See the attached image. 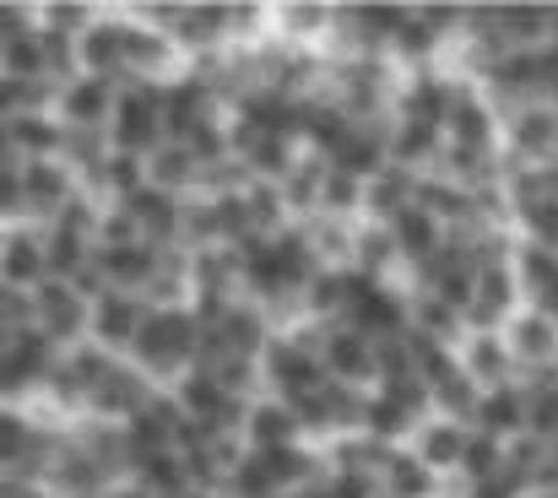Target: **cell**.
Returning <instances> with one entry per match:
<instances>
[{"label": "cell", "mask_w": 558, "mask_h": 498, "mask_svg": "<svg viewBox=\"0 0 558 498\" xmlns=\"http://www.w3.org/2000/svg\"><path fill=\"white\" fill-rule=\"evenodd\" d=\"M195 352H201V320L190 315V304L185 309H153L142 336H136V347H131V363L158 390H169L195 368Z\"/></svg>", "instance_id": "1"}, {"label": "cell", "mask_w": 558, "mask_h": 498, "mask_svg": "<svg viewBox=\"0 0 558 498\" xmlns=\"http://www.w3.org/2000/svg\"><path fill=\"white\" fill-rule=\"evenodd\" d=\"M320 341H326V326H315V320H299V326L271 336V347L260 352V379H266V390L282 396V401H299V396L320 390V385H326Z\"/></svg>", "instance_id": "2"}, {"label": "cell", "mask_w": 558, "mask_h": 498, "mask_svg": "<svg viewBox=\"0 0 558 498\" xmlns=\"http://www.w3.org/2000/svg\"><path fill=\"white\" fill-rule=\"evenodd\" d=\"M109 142H114V153L153 158L169 142V131H163V87H153V82H120Z\"/></svg>", "instance_id": "3"}, {"label": "cell", "mask_w": 558, "mask_h": 498, "mask_svg": "<svg viewBox=\"0 0 558 498\" xmlns=\"http://www.w3.org/2000/svg\"><path fill=\"white\" fill-rule=\"evenodd\" d=\"M33 326L49 336L60 352L82 347L87 341V326H93V299L65 282V277H49L44 288H33Z\"/></svg>", "instance_id": "4"}, {"label": "cell", "mask_w": 558, "mask_h": 498, "mask_svg": "<svg viewBox=\"0 0 558 498\" xmlns=\"http://www.w3.org/2000/svg\"><path fill=\"white\" fill-rule=\"evenodd\" d=\"M499 153L505 168H543L558 158V109L554 104H526L505 114L499 125Z\"/></svg>", "instance_id": "5"}, {"label": "cell", "mask_w": 558, "mask_h": 498, "mask_svg": "<svg viewBox=\"0 0 558 498\" xmlns=\"http://www.w3.org/2000/svg\"><path fill=\"white\" fill-rule=\"evenodd\" d=\"M120 5H125V0H120ZM180 71H185L180 44L125 11V76H120V82H153V87H163V82H174Z\"/></svg>", "instance_id": "6"}, {"label": "cell", "mask_w": 558, "mask_h": 498, "mask_svg": "<svg viewBox=\"0 0 558 498\" xmlns=\"http://www.w3.org/2000/svg\"><path fill=\"white\" fill-rule=\"evenodd\" d=\"M44 488H49V498H104L114 488V477H109V472L82 450V439L65 428V434L54 439V450H49Z\"/></svg>", "instance_id": "7"}, {"label": "cell", "mask_w": 558, "mask_h": 498, "mask_svg": "<svg viewBox=\"0 0 558 498\" xmlns=\"http://www.w3.org/2000/svg\"><path fill=\"white\" fill-rule=\"evenodd\" d=\"M82 179L76 168H65L60 158H38V163H22V201H27V222H54L65 217L76 201H82Z\"/></svg>", "instance_id": "8"}, {"label": "cell", "mask_w": 558, "mask_h": 498, "mask_svg": "<svg viewBox=\"0 0 558 498\" xmlns=\"http://www.w3.org/2000/svg\"><path fill=\"white\" fill-rule=\"evenodd\" d=\"M320 363H326V379H337V385H353V390L379 385V341L359 326H326Z\"/></svg>", "instance_id": "9"}, {"label": "cell", "mask_w": 558, "mask_h": 498, "mask_svg": "<svg viewBox=\"0 0 558 498\" xmlns=\"http://www.w3.org/2000/svg\"><path fill=\"white\" fill-rule=\"evenodd\" d=\"M147 315H153V304H147L142 293H120V288H109V293L93 299L87 341H98V347L114 352V357H131V347H136V336H142V326H147Z\"/></svg>", "instance_id": "10"}, {"label": "cell", "mask_w": 558, "mask_h": 498, "mask_svg": "<svg viewBox=\"0 0 558 498\" xmlns=\"http://www.w3.org/2000/svg\"><path fill=\"white\" fill-rule=\"evenodd\" d=\"M450 98H456V71H450V65L401 71V87H396L390 114H396V120H423V125H439V131H445Z\"/></svg>", "instance_id": "11"}, {"label": "cell", "mask_w": 558, "mask_h": 498, "mask_svg": "<svg viewBox=\"0 0 558 498\" xmlns=\"http://www.w3.org/2000/svg\"><path fill=\"white\" fill-rule=\"evenodd\" d=\"M526 309V293L515 282V266H483L477 288H472V309H466V331H505L515 315Z\"/></svg>", "instance_id": "12"}, {"label": "cell", "mask_w": 558, "mask_h": 498, "mask_svg": "<svg viewBox=\"0 0 558 498\" xmlns=\"http://www.w3.org/2000/svg\"><path fill=\"white\" fill-rule=\"evenodd\" d=\"M153 396H158V385L131 357H120L109 368V379L87 396V417H98V423H131V417H142L153 406Z\"/></svg>", "instance_id": "13"}, {"label": "cell", "mask_w": 558, "mask_h": 498, "mask_svg": "<svg viewBox=\"0 0 558 498\" xmlns=\"http://www.w3.org/2000/svg\"><path fill=\"white\" fill-rule=\"evenodd\" d=\"M174 44H180L185 65L206 60V54H228L233 49V0H185Z\"/></svg>", "instance_id": "14"}, {"label": "cell", "mask_w": 558, "mask_h": 498, "mask_svg": "<svg viewBox=\"0 0 558 498\" xmlns=\"http://www.w3.org/2000/svg\"><path fill=\"white\" fill-rule=\"evenodd\" d=\"M76 54H82V76H104V82L125 76V5L120 0H104L98 22L76 38Z\"/></svg>", "instance_id": "15"}, {"label": "cell", "mask_w": 558, "mask_h": 498, "mask_svg": "<svg viewBox=\"0 0 558 498\" xmlns=\"http://www.w3.org/2000/svg\"><path fill=\"white\" fill-rule=\"evenodd\" d=\"M114 98H120V82H104V76H71V82H60L54 120H60L65 131H109V120H114Z\"/></svg>", "instance_id": "16"}, {"label": "cell", "mask_w": 558, "mask_h": 498, "mask_svg": "<svg viewBox=\"0 0 558 498\" xmlns=\"http://www.w3.org/2000/svg\"><path fill=\"white\" fill-rule=\"evenodd\" d=\"M466 445H472V423H456V417H439V412H428V417L412 428V439H407V450H412L434 477H461Z\"/></svg>", "instance_id": "17"}, {"label": "cell", "mask_w": 558, "mask_h": 498, "mask_svg": "<svg viewBox=\"0 0 558 498\" xmlns=\"http://www.w3.org/2000/svg\"><path fill=\"white\" fill-rule=\"evenodd\" d=\"M49 282V250H44V228L38 222H11L0 233V288H44Z\"/></svg>", "instance_id": "18"}, {"label": "cell", "mask_w": 558, "mask_h": 498, "mask_svg": "<svg viewBox=\"0 0 558 498\" xmlns=\"http://www.w3.org/2000/svg\"><path fill=\"white\" fill-rule=\"evenodd\" d=\"M505 341L521 363V379H537V374H558V320H548L537 304H526L510 326H505Z\"/></svg>", "instance_id": "19"}, {"label": "cell", "mask_w": 558, "mask_h": 498, "mask_svg": "<svg viewBox=\"0 0 558 498\" xmlns=\"http://www.w3.org/2000/svg\"><path fill=\"white\" fill-rule=\"evenodd\" d=\"M217 114H228L217 98H211V87L206 82H195L190 71H180L174 82H163V131H169V142H190L201 125H211Z\"/></svg>", "instance_id": "20"}, {"label": "cell", "mask_w": 558, "mask_h": 498, "mask_svg": "<svg viewBox=\"0 0 558 498\" xmlns=\"http://www.w3.org/2000/svg\"><path fill=\"white\" fill-rule=\"evenodd\" d=\"M456 357H461V368H466V379H472L477 390L521 385V363H515L505 331H466V341L456 347Z\"/></svg>", "instance_id": "21"}, {"label": "cell", "mask_w": 558, "mask_h": 498, "mask_svg": "<svg viewBox=\"0 0 558 498\" xmlns=\"http://www.w3.org/2000/svg\"><path fill=\"white\" fill-rule=\"evenodd\" d=\"M331 27H337V5H326V0H277L271 5V38H282L293 49H320L326 54Z\"/></svg>", "instance_id": "22"}, {"label": "cell", "mask_w": 558, "mask_h": 498, "mask_svg": "<svg viewBox=\"0 0 558 498\" xmlns=\"http://www.w3.org/2000/svg\"><path fill=\"white\" fill-rule=\"evenodd\" d=\"M158 260H163V250L147 244V239H131V244H98V255H93L104 288H120V293H147V282L158 277Z\"/></svg>", "instance_id": "23"}, {"label": "cell", "mask_w": 558, "mask_h": 498, "mask_svg": "<svg viewBox=\"0 0 558 498\" xmlns=\"http://www.w3.org/2000/svg\"><path fill=\"white\" fill-rule=\"evenodd\" d=\"M390 239H396V255H401V266H407V282H412V271H423L445 244H450V228L428 211V206H407L396 222H390Z\"/></svg>", "instance_id": "24"}, {"label": "cell", "mask_w": 558, "mask_h": 498, "mask_svg": "<svg viewBox=\"0 0 558 498\" xmlns=\"http://www.w3.org/2000/svg\"><path fill=\"white\" fill-rule=\"evenodd\" d=\"M244 445L250 450H288V445H310V439H304V423H299L293 401H282V396L266 390L244 412Z\"/></svg>", "instance_id": "25"}, {"label": "cell", "mask_w": 558, "mask_h": 498, "mask_svg": "<svg viewBox=\"0 0 558 498\" xmlns=\"http://www.w3.org/2000/svg\"><path fill=\"white\" fill-rule=\"evenodd\" d=\"M385 153L390 163L407 168V173H434L439 168V153H445V131L439 125H423V120H396L390 114V131H385Z\"/></svg>", "instance_id": "26"}, {"label": "cell", "mask_w": 558, "mask_h": 498, "mask_svg": "<svg viewBox=\"0 0 558 498\" xmlns=\"http://www.w3.org/2000/svg\"><path fill=\"white\" fill-rule=\"evenodd\" d=\"M472 428L488 434V439H521L526 434V385H499V390H483L477 412H472Z\"/></svg>", "instance_id": "27"}, {"label": "cell", "mask_w": 558, "mask_h": 498, "mask_svg": "<svg viewBox=\"0 0 558 498\" xmlns=\"http://www.w3.org/2000/svg\"><path fill=\"white\" fill-rule=\"evenodd\" d=\"M211 331L222 336V347L228 352H239V357H260L266 347H271V336H277V320L255 304V299H239Z\"/></svg>", "instance_id": "28"}, {"label": "cell", "mask_w": 558, "mask_h": 498, "mask_svg": "<svg viewBox=\"0 0 558 498\" xmlns=\"http://www.w3.org/2000/svg\"><path fill=\"white\" fill-rule=\"evenodd\" d=\"M417 201V173H407V168L385 163L374 173L369 184H364V222H379V228H390L407 206Z\"/></svg>", "instance_id": "29"}, {"label": "cell", "mask_w": 558, "mask_h": 498, "mask_svg": "<svg viewBox=\"0 0 558 498\" xmlns=\"http://www.w3.org/2000/svg\"><path fill=\"white\" fill-rule=\"evenodd\" d=\"M326 173H331V158H320V153H310V147H304V158L288 168V179H277V184H282V201H288V211H293V222L320 217Z\"/></svg>", "instance_id": "30"}, {"label": "cell", "mask_w": 558, "mask_h": 498, "mask_svg": "<svg viewBox=\"0 0 558 498\" xmlns=\"http://www.w3.org/2000/svg\"><path fill=\"white\" fill-rule=\"evenodd\" d=\"M445 483H450V477H434L407 445H396V450L385 456V466H379L385 498H445Z\"/></svg>", "instance_id": "31"}, {"label": "cell", "mask_w": 558, "mask_h": 498, "mask_svg": "<svg viewBox=\"0 0 558 498\" xmlns=\"http://www.w3.org/2000/svg\"><path fill=\"white\" fill-rule=\"evenodd\" d=\"M147 184H153V190H163V195L190 201V195L201 190V158L190 153L185 142H163V147L147 158Z\"/></svg>", "instance_id": "32"}, {"label": "cell", "mask_w": 558, "mask_h": 498, "mask_svg": "<svg viewBox=\"0 0 558 498\" xmlns=\"http://www.w3.org/2000/svg\"><path fill=\"white\" fill-rule=\"evenodd\" d=\"M499 38L515 49H548L554 44V5H494Z\"/></svg>", "instance_id": "33"}, {"label": "cell", "mask_w": 558, "mask_h": 498, "mask_svg": "<svg viewBox=\"0 0 558 498\" xmlns=\"http://www.w3.org/2000/svg\"><path fill=\"white\" fill-rule=\"evenodd\" d=\"M385 131H390V120L353 125V131H348V142L331 153V168H342V173H359V179H374L379 168L390 163V153H385Z\"/></svg>", "instance_id": "34"}, {"label": "cell", "mask_w": 558, "mask_h": 498, "mask_svg": "<svg viewBox=\"0 0 558 498\" xmlns=\"http://www.w3.org/2000/svg\"><path fill=\"white\" fill-rule=\"evenodd\" d=\"M412 331L428 336L434 347H461V341H466V315H461V309H450L445 299H434V293H417V288H412Z\"/></svg>", "instance_id": "35"}, {"label": "cell", "mask_w": 558, "mask_h": 498, "mask_svg": "<svg viewBox=\"0 0 558 498\" xmlns=\"http://www.w3.org/2000/svg\"><path fill=\"white\" fill-rule=\"evenodd\" d=\"M304 233H310V250H315L320 266H331V271H353L359 222H342V217H310Z\"/></svg>", "instance_id": "36"}, {"label": "cell", "mask_w": 558, "mask_h": 498, "mask_svg": "<svg viewBox=\"0 0 558 498\" xmlns=\"http://www.w3.org/2000/svg\"><path fill=\"white\" fill-rule=\"evenodd\" d=\"M131 483H136V488H147L153 498H190V494H195V483H190V466H185V456H180V450H163V456H147V461H136Z\"/></svg>", "instance_id": "37"}, {"label": "cell", "mask_w": 558, "mask_h": 498, "mask_svg": "<svg viewBox=\"0 0 558 498\" xmlns=\"http://www.w3.org/2000/svg\"><path fill=\"white\" fill-rule=\"evenodd\" d=\"M417 423H423V417H417L412 406H401V401H396V396H385V390H369V412H364V434H369V439H379L385 450H396V445H407Z\"/></svg>", "instance_id": "38"}, {"label": "cell", "mask_w": 558, "mask_h": 498, "mask_svg": "<svg viewBox=\"0 0 558 498\" xmlns=\"http://www.w3.org/2000/svg\"><path fill=\"white\" fill-rule=\"evenodd\" d=\"M11 142H16V158H22V163L60 158V153H65V125H60L54 114H16V120H11Z\"/></svg>", "instance_id": "39"}, {"label": "cell", "mask_w": 558, "mask_h": 498, "mask_svg": "<svg viewBox=\"0 0 558 498\" xmlns=\"http://www.w3.org/2000/svg\"><path fill=\"white\" fill-rule=\"evenodd\" d=\"M521 385H526V434L543 445H558V374H537Z\"/></svg>", "instance_id": "40"}, {"label": "cell", "mask_w": 558, "mask_h": 498, "mask_svg": "<svg viewBox=\"0 0 558 498\" xmlns=\"http://www.w3.org/2000/svg\"><path fill=\"white\" fill-rule=\"evenodd\" d=\"M104 0H38V27L44 33H65V38H82L93 22H98Z\"/></svg>", "instance_id": "41"}, {"label": "cell", "mask_w": 558, "mask_h": 498, "mask_svg": "<svg viewBox=\"0 0 558 498\" xmlns=\"http://www.w3.org/2000/svg\"><path fill=\"white\" fill-rule=\"evenodd\" d=\"M0 76H16V82H49V65H44V33H22L11 44H0Z\"/></svg>", "instance_id": "42"}, {"label": "cell", "mask_w": 558, "mask_h": 498, "mask_svg": "<svg viewBox=\"0 0 558 498\" xmlns=\"http://www.w3.org/2000/svg\"><path fill=\"white\" fill-rule=\"evenodd\" d=\"M364 184L359 173H342L331 168L326 173V201H320V217H342V222H364Z\"/></svg>", "instance_id": "43"}, {"label": "cell", "mask_w": 558, "mask_h": 498, "mask_svg": "<svg viewBox=\"0 0 558 498\" xmlns=\"http://www.w3.org/2000/svg\"><path fill=\"white\" fill-rule=\"evenodd\" d=\"M109 153H114L109 131H65V153H60V163L76 168V179H93L98 168L109 163Z\"/></svg>", "instance_id": "44"}, {"label": "cell", "mask_w": 558, "mask_h": 498, "mask_svg": "<svg viewBox=\"0 0 558 498\" xmlns=\"http://www.w3.org/2000/svg\"><path fill=\"white\" fill-rule=\"evenodd\" d=\"M505 461H510V445L472 428V445H466V461H461V483H488V477L505 472Z\"/></svg>", "instance_id": "45"}, {"label": "cell", "mask_w": 558, "mask_h": 498, "mask_svg": "<svg viewBox=\"0 0 558 498\" xmlns=\"http://www.w3.org/2000/svg\"><path fill=\"white\" fill-rule=\"evenodd\" d=\"M38 27V0H0V44Z\"/></svg>", "instance_id": "46"}, {"label": "cell", "mask_w": 558, "mask_h": 498, "mask_svg": "<svg viewBox=\"0 0 558 498\" xmlns=\"http://www.w3.org/2000/svg\"><path fill=\"white\" fill-rule=\"evenodd\" d=\"M326 498H385L374 472H331L326 477Z\"/></svg>", "instance_id": "47"}, {"label": "cell", "mask_w": 558, "mask_h": 498, "mask_svg": "<svg viewBox=\"0 0 558 498\" xmlns=\"http://www.w3.org/2000/svg\"><path fill=\"white\" fill-rule=\"evenodd\" d=\"M33 326V293L0 288V331H27Z\"/></svg>", "instance_id": "48"}, {"label": "cell", "mask_w": 558, "mask_h": 498, "mask_svg": "<svg viewBox=\"0 0 558 498\" xmlns=\"http://www.w3.org/2000/svg\"><path fill=\"white\" fill-rule=\"evenodd\" d=\"M0 222H27V201H22V168H0Z\"/></svg>", "instance_id": "49"}, {"label": "cell", "mask_w": 558, "mask_h": 498, "mask_svg": "<svg viewBox=\"0 0 558 498\" xmlns=\"http://www.w3.org/2000/svg\"><path fill=\"white\" fill-rule=\"evenodd\" d=\"M461 498H532V488L521 483V477H510V472H499V477H488V483H466Z\"/></svg>", "instance_id": "50"}, {"label": "cell", "mask_w": 558, "mask_h": 498, "mask_svg": "<svg viewBox=\"0 0 558 498\" xmlns=\"http://www.w3.org/2000/svg\"><path fill=\"white\" fill-rule=\"evenodd\" d=\"M104 498H153V494H147V488H136V483H114Z\"/></svg>", "instance_id": "51"}, {"label": "cell", "mask_w": 558, "mask_h": 498, "mask_svg": "<svg viewBox=\"0 0 558 498\" xmlns=\"http://www.w3.org/2000/svg\"><path fill=\"white\" fill-rule=\"evenodd\" d=\"M190 498H233V494H222V488H217V494H190Z\"/></svg>", "instance_id": "52"}, {"label": "cell", "mask_w": 558, "mask_h": 498, "mask_svg": "<svg viewBox=\"0 0 558 498\" xmlns=\"http://www.w3.org/2000/svg\"><path fill=\"white\" fill-rule=\"evenodd\" d=\"M532 498H558V488H554V494H532Z\"/></svg>", "instance_id": "53"}, {"label": "cell", "mask_w": 558, "mask_h": 498, "mask_svg": "<svg viewBox=\"0 0 558 498\" xmlns=\"http://www.w3.org/2000/svg\"><path fill=\"white\" fill-rule=\"evenodd\" d=\"M0 233H5V222H0Z\"/></svg>", "instance_id": "54"}]
</instances>
